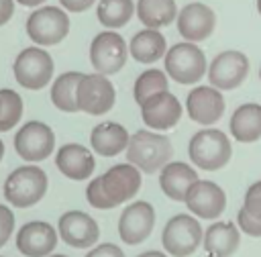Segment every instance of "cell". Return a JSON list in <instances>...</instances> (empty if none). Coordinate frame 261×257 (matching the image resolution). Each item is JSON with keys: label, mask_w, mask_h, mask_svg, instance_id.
<instances>
[{"label": "cell", "mask_w": 261, "mask_h": 257, "mask_svg": "<svg viewBox=\"0 0 261 257\" xmlns=\"http://www.w3.org/2000/svg\"><path fill=\"white\" fill-rule=\"evenodd\" d=\"M141 169L133 163H116L86 188V200L98 210H112L133 200L141 190Z\"/></svg>", "instance_id": "cell-1"}, {"label": "cell", "mask_w": 261, "mask_h": 257, "mask_svg": "<svg viewBox=\"0 0 261 257\" xmlns=\"http://www.w3.org/2000/svg\"><path fill=\"white\" fill-rule=\"evenodd\" d=\"M171 141L161 133L151 131H137L130 135L126 145V159L128 163L137 165L145 173L161 171L165 163L171 159Z\"/></svg>", "instance_id": "cell-2"}, {"label": "cell", "mask_w": 261, "mask_h": 257, "mask_svg": "<svg viewBox=\"0 0 261 257\" xmlns=\"http://www.w3.org/2000/svg\"><path fill=\"white\" fill-rule=\"evenodd\" d=\"M188 155L190 161L204 171L222 169L232 155L230 139L220 128H202L190 139Z\"/></svg>", "instance_id": "cell-3"}, {"label": "cell", "mask_w": 261, "mask_h": 257, "mask_svg": "<svg viewBox=\"0 0 261 257\" xmlns=\"http://www.w3.org/2000/svg\"><path fill=\"white\" fill-rule=\"evenodd\" d=\"M163 61H165V73L175 84H181V86L198 84L204 78V73H208V61L204 51L190 41L171 45Z\"/></svg>", "instance_id": "cell-4"}, {"label": "cell", "mask_w": 261, "mask_h": 257, "mask_svg": "<svg viewBox=\"0 0 261 257\" xmlns=\"http://www.w3.org/2000/svg\"><path fill=\"white\" fill-rule=\"evenodd\" d=\"M47 173L39 165H20L4 182V198L14 208H29L41 202L47 192Z\"/></svg>", "instance_id": "cell-5"}, {"label": "cell", "mask_w": 261, "mask_h": 257, "mask_svg": "<svg viewBox=\"0 0 261 257\" xmlns=\"http://www.w3.org/2000/svg\"><path fill=\"white\" fill-rule=\"evenodd\" d=\"M204 241V230L200 220L192 214H175L171 216L161 233V245L171 257H188L192 255Z\"/></svg>", "instance_id": "cell-6"}, {"label": "cell", "mask_w": 261, "mask_h": 257, "mask_svg": "<svg viewBox=\"0 0 261 257\" xmlns=\"http://www.w3.org/2000/svg\"><path fill=\"white\" fill-rule=\"evenodd\" d=\"M53 57L43 47H24L12 65L14 80L27 90H41L53 78Z\"/></svg>", "instance_id": "cell-7"}, {"label": "cell", "mask_w": 261, "mask_h": 257, "mask_svg": "<svg viewBox=\"0 0 261 257\" xmlns=\"http://www.w3.org/2000/svg\"><path fill=\"white\" fill-rule=\"evenodd\" d=\"M69 33V16L57 6H41L27 18V35L39 47L61 43Z\"/></svg>", "instance_id": "cell-8"}, {"label": "cell", "mask_w": 261, "mask_h": 257, "mask_svg": "<svg viewBox=\"0 0 261 257\" xmlns=\"http://www.w3.org/2000/svg\"><path fill=\"white\" fill-rule=\"evenodd\" d=\"M126 55L128 47L122 35L114 31H102L90 43V63L98 73L112 75L120 71L126 63Z\"/></svg>", "instance_id": "cell-9"}, {"label": "cell", "mask_w": 261, "mask_h": 257, "mask_svg": "<svg viewBox=\"0 0 261 257\" xmlns=\"http://www.w3.org/2000/svg\"><path fill=\"white\" fill-rule=\"evenodd\" d=\"M14 149L24 161H43L55 149V135L49 124L41 120L24 122L14 135Z\"/></svg>", "instance_id": "cell-10"}, {"label": "cell", "mask_w": 261, "mask_h": 257, "mask_svg": "<svg viewBox=\"0 0 261 257\" xmlns=\"http://www.w3.org/2000/svg\"><path fill=\"white\" fill-rule=\"evenodd\" d=\"M114 86L104 73H84L77 86V104L82 112L90 116H102L114 106Z\"/></svg>", "instance_id": "cell-11"}, {"label": "cell", "mask_w": 261, "mask_h": 257, "mask_svg": "<svg viewBox=\"0 0 261 257\" xmlns=\"http://www.w3.org/2000/svg\"><path fill=\"white\" fill-rule=\"evenodd\" d=\"M249 73V59L245 53L228 49L218 53L208 65V82L218 90L239 88Z\"/></svg>", "instance_id": "cell-12"}, {"label": "cell", "mask_w": 261, "mask_h": 257, "mask_svg": "<svg viewBox=\"0 0 261 257\" xmlns=\"http://www.w3.org/2000/svg\"><path fill=\"white\" fill-rule=\"evenodd\" d=\"M153 226L155 208L145 200H137L122 210L118 218V237L124 245H139L153 233Z\"/></svg>", "instance_id": "cell-13"}, {"label": "cell", "mask_w": 261, "mask_h": 257, "mask_svg": "<svg viewBox=\"0 0 261 257\" xmlns=\"http://www.w3.org/2000/svg\"><path fill=\"white\" fill-rule=\"evenodd\" d=\"M57 233L65 245L75 249H90L100 237L98 222L82 210H69L61 214L57 222Z\"/></svg>", "instance_id": "cell-14"}, {"label": "cell", "mask_w": 261, "mask_h": 257, "mask_svg": "<svg viewBox=\"0 0 261 257\" xmlns=\"http://www.w3.org/2000/svg\"><path fill=\"white\" fill-rule=\"evenodd\" d=\"M188 116L198 124H214L224 114V98L222 90L214 86H196L188 92L186 98Z\"/></svg>", "instance_id": "cell-15"}, {"label": "cell", "mask_w": 261, "mask_h": 257, "mask_svg": "<svg viewBox=\"0 0 261 257\" xmlns=\"http://www.w3.org/2000/svg\"><path fill=\"white\" fill-rule=\"evenodd\" d=\"M181 104L169 92H157L141 104V118L153 131H169L181 118Z\"/></svg>", "instance_id": "cell-16"}, {"label": "cell", "mask_w": 261, "mask_h": 257, "mask_svg": "<svg viewBox=\"0 0 261 257\" xmlns=\"http://www.w3.org/2000/svg\"><path fill=\"white\" fill-rule=\"evenodd\" d=\"M177 33L190 41V43H200L208 39L216 27V14L210 6L202 2H190L177 12Z\"/></svg>", "instance_id": "cell-17"}, {"label": "cell", "mask_w": 261, "mask_h": 257, "mask_svg": "<svg viewBox=\"0 0 261 257\" xmlns=\"http://www.w3.org/2000/svg\"><path fill=\"white\" fill-rule=\"evenodd\" d=\"M188 210L198 218H218L226 208V194L224 190L208 179H198L186 196Z\"/></svg>", "instance_id": "cell-18"}, {"label": "cell", "mask_w": 261, "mask_h": 257, "mask_svg": "<svg viewBox=\"0 0 261 257\" xmlns=\"http://www.w3.org/2000/svg\"><path fill=\"white\" fill-rule=\"evenodd\" d=\"M57 247V230L45 220H31L16 233V249L24 257H47Z\"/></svg>", "instance_id": "cell-19"}, {"label": "cell", "mask_w": 261, "mask_h": 257, "mask_svg": "<svg viewBox=\"0 0 261 257\" xmlns=\"http://www.w3.org/2000/svg\"><path fill=\"white\" fill-rule=\"evenodd\" d=\"M55 165L65 177H69L73 182H84L92 175L96 161L88 147H84L80 143H65L57 149Z\"/></svg>", "instance_id": "cell-20"}, {"label": "cell", "mask_w": 261, "mask_h": 257, "mask_svg": "<svg viewBox=\"0 0 261 257\" xmlns=\"http://www.w3.org/2000/svg\"><path fill=\"white\" fill-rule=\"evenodd\" d=\"M198 182V173L184 161H169L159 171V186L173 202H186L188 190Z\"/></svg>", "instance_id": "cell-21"}, {"label": "cell", "mask_w": 261, "mask_h": 257, "mask_svg": "<svg viewBox=\"0 0 261 257\" xmlns=\"http://www.w3.org/2000/svg\"><path fill=\"white\" fill-rule=\"evenodd\" d=\"M241 243V228L230 220H218L204 230V251L208 257H230Z\"/></svg>", "instance_id": "cell-22"}, {"label": "cell", "mask_w": 261, "mask_h": 257, "mask_svg": "<svg viewBox=\"0 0 261 257\" xmlns=\"http://www.w3.org/2000/svg\"><path fill=\"white\" fill-rule=\"evenodd\" d=\"M128 139H130L128 131L120 122H114V120L100 122L90 133V145L102 157H114L126 151Z\"/></svg>", "instance_id": "cell-23"}, {"label": "cell", "mask_w": 261, "mask_h": 257, "mask_svg": "<svg viewBox=\"0 0 261 257\" xmlns=\"http://www.w3.org/2000/svg\"><path fill=\"white\" fill-rule=\"evenodd\" d=\"M230 135L239 143H253L261 139V104L247 102L237 106L230 116Z\"/></svg>", "instance_id": "cell-24"}, {"label": "cell", "mask_w": 261, "mask_h": 257, "mask_svg": "<svg viewBox=\"0 0 261 257\" xmlns=\"http://www.w3.org/2000/svg\"><path fill=\"white\" fill-rule=\"evenodd\" d=\"M128 53L139 61V63H155L157 59L165 57L167 53V41L159 33V29H143L133 35Z\"/></svg>", "instance_id": "cell-25"}, {"label": "cell", "mask_w": 261, "mask_h": 257, "mask_svg": "<svg viewBox=\"0 0 261 257\" xmlns=\"http://www.w3.org/2000/svg\"><path fill=\"white\" fill-rule=\"evenodd\" d=\"M135 12L147 29H161L177 18L175 0H137Z\"/></svg>", "instance_id": "cell-26"}, {"label": "cell", "mask_w": 261, "mask_h": 257, "mask_svg": "<svg viewBox=\"0 0 261 257\" xmlns=\"http://www.w3.org/2000/svg\"><path fill=\"white\" fill-rule=\"evenodd\" d=\"M82 71H65L57 75L51 84V102L61 112H80L77 104V86L82 82Z\"/></svg>", "instance_id": "cell-27"}, {"label": "cell", "mask_w": 261, "mask_h": 257, "mask_svg": "<svg viewBox=\"0 0 261 257\" xmlns=\"http://www.w3.org/2000/svg\"><path fill=\"white\" fill-rule=\"evenodd\" d=\"M96 14L106 29H120L133 18L135 2L133 0H100Z\"/></svg>", "instance_id": "cell-28"}, {"label": "cell", "mask_w": 261, "mask_h": 257, "mask_svg": "<svg viewBox=\"0 0 261 257\" xmlns=\"http://www.w3.org/2000/svg\"><path fill=\"white\" fill-rule=\"evenodd\" d=\"M169 86V80H167V73L161 71V69H145L137 80H135V88H133V96H135V102L141 106L149 96L157 94V92H165Z\"/></svg>", "instance_id": "cell-29"}, {"label": "cell", "mask_w": 261, "mask_h": 257, "mask_svg": "<svg viewBox=\"0 0 261 257\" xmlns=\"http://www.w3.org/2000/svg\"><path fill=\"white\" fill-rule=\"evenodd\" d=\"M22 110H24V102L20 94L10 88H2L0 90V133L14 128L22 116Z\"/></svg>", "instance_id": "cell-30"}, {"label": "cell", "mask_w": 261, "mask_h": 257, "mask_svg": "<svg viewBox=\"0 0 261 257\" xmlns=\"http://www.w3.org/2000/svg\"><path fill=\"white\" fill-rule=\"evenodd\" d=\"M243 208L257 220H261V179L253 182L247 192H245V200H243Z\"/></svg>", "instance_id": "cell-31"}, {"label": "cell", "mask_w": 261, "mask_h": 257, "mask_svg": "<svg viewBox=\"0 0 261 257\" xmlns=\"http://www.w3.org/2000/svg\"><path fill=\"white\" fill-rule=\"evenodd\" d=\"M237 222H239V228L249 235V237H261V220L253 218L245 208H241L237 212Z\"/></svg>", "instance_id": "cell-32"}, {"label": "cell", "mask_w": 261, "mask_h": 257, "mask_svg": "<svg viewBox=\"0 0 261 257\" xmlns=\"http://www.w3.org/2000/svg\"><path fill=\"white\" fill-rule=\"evenodd\" d=\"M12 230H14V214L8 206L0 204V249L8 243Z\"/></svg>", "instance_id": "cell-33"}, {"label": "cell", "mask_w": 261, "mask_h": 257, "mask_svg": "<svg viewBox=\"0 0 261 257\" xmlns=\"http://www.w3.org/2000/svg\"><path fill=\"white\" fill-rule=\"evenodd\" d=\"M86 257H124V251L114 243H102L98 247H92L86 253Z\"/></svg>", "instance_id": "cell-34"}, {"label": "cell", "mask_w": 261, "mask_h": 257, "mask_svg": "<svg viewBox=\"0 0 261 257\" xmlns=\"http://www.w3.org/2000/svg\"><path fill=\"white\" fill-rule=\"evenodd\" d=\"M61 2V6L65 8V10H69V12H84V10H88L96 0H59Z\"/></svg>", "instance_id": "cell-35"}, {"label": "cell", "mask_w": 261, "mask_h": 257, "mask_svg": "<svg viewBox=\"0 0 261 257\" xmlns=\"http://www.w3.org/2000/svg\"><path fill=\"white\" fill-rule=\"evenodd\" d=\"M14 14V0H0V27L10 20Z\"/></svg>", "instance_id": "cell-36"}, {"label": "cell", "mask_w": 261, "mask_h": 257, "mask_svg": "<svg viewBox=\"0 0 261 257\" xmlns=\"http://www.w3.org/2000/svg\"><path fill=\"white\" fill-rule=\"evenodd\" d=\"M14 2H18V4H22V6H39V4H43V2H47V0H14Z\"/></svg>", "instance_id": "cell-37"}, {"label": "cell", "mask_w": 261, "mask_h": 257, "mask_svg": "<svg viewBox=\"0 0 261 257\" xmlns=\"http://www.w3.org/2000/svg\"><path fill=\"white\" fill-rule=\"evenodd\" d=\"M137 257H167V255L161 253V251H145V253H141V255H137Z\"/></svg>", "instance_id": "cell-38"}, {"label": "cell", "mask_w": 261, "mask_h": 257, "mask_svg": "<svg viewBox=\"0 0 261 257\" xmlns=\"http://www.w3.org/2000/svg\"><path fill=\"white\" fill-rule=\"evenodd\" d=\"M2 157H4V143H2V139H0V161H2Z\"/></svg>", "instance_id": "cell-39"}, {"label": "cell", "mask_w": 261, "mask_h": 257, "mask_svg": "<svg viewBox=\"0 0 261 257\" xmlns=\"http://www.w3.org/2000/svg\"><path fill=\"white\" fill-rule=\"evenodd\" d=\"M257 10H259V14H261V0H257Z\"/></svg>", "instance_id": "cell-40"}, {"label": "cell", "mask_w": 261, "mask_h": 257, "mask_svg": "<svg viewBox=\"0 0 261 257\" xmlns=\"http://www.w3.org/2000/svg\"><path fill=\"white\" fill-rule=\"evenodd\" d=\"M49 257H67V255H61V253H55V255H49Z\"/></svg>", "instance_id": "cell-41"}, {"label": "cell", "mask_w": 261, "mask_h": 257, "mask_svg": "<svg viewBox=\"0 0 261 257\" xmlns=\"http://www.w3.org/2000/svg\"><path fill=\"white\" fill-rule=\"evenodd\" d=\"M259 80H261V67H259Z\"/></svg>", "instance_id": "cell-42"}, {"label": "cell", "mask_w": 261, "mask_h": 257, "mask_svg": "<svg viewBox=\"0 0 261 257\" xmlns=\"http://www.w3.org/2000/svg\"><path fill=\"white\" fill-rule=\"evenodd\" d=\"M0 257H2V255H0Z\"/></svg>", "instance_id": "cell-43"}]
</instances>
